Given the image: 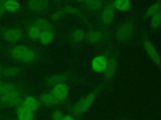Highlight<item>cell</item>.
Listing matches in <instances>:
<instances>
[{"mask_svg":"<svg viewBox=\"0 0 161 120\" xmlns=\"http://www.w3.org/2000/svg\"><path fill=\"white\" fill-rule=\"evenodd\" d=\"M4 3H5L4 1H0V16H1L6 11Z\"/></svg>","mask_w":161,"mask_h":120,"instance_id":"obj_30","label":"cell"},{"mask_svg":"<svg viewBox=\"0 0 161 120\" xmlns=\"http://www.w3.org/2000/svg\"><path fill=\"white\" fill-rule=\"evenodd\" d=\"M0 71H1V68H0Z\"/></svg>","mask_w":161,"mask_h":120,"instance_id":"obj_32","label":"cell"},{"mask_svg":"<svg viewBox=\"0 0 161 120\" xmlns=\"http://www.w3.org/2000/svg\"><path fill=\"white\" fill-rule=\"evenodd\" d=\"M40 31L35 26H31L28 31V34L29 37L32 39H36L39 38L40 34Z\"/></svg>","mask_w":161,"mask_h":120,"instance_id":"obj_27","label":"cell"},{"mask_svg":"<svg viewBox=\"0 0 161 120\" xmlns=\"http://www.w3.org/2000/svg\"><path fill=\"white\" fill-rule=\"evenodd\" d=\"M85 6L89 9L96 10L100 9L103 6V1L94 0V1H85Z\"/></svg>","mask_w":161,"mask_h":120,"instance_id":"obj_23","label":"cell"},{"mask_svg":"<svg viewBox=\"0 0 161 120\" xmlns=\"http://www.w3.org/2000/svg\"><path fill=\"white\" fill-rule=\"evenodd\" d=\"M133 26L130 22H125L123 24L117 31V39L119 41L126 39L131 35L133 32Z\"/></svg>","mask_w":161,"mask_h":120,"instance_id":"obj_5","label":"cell"},{"mask_svg":"<svg viewBox=\"0 0 161 120\" xmlns=\"http://www.w3.org/2000/svg\"><path fill=\"white\" fill-rule=\"evenodd\" d=\"M54 38V34L51 31H41L39 36L40 42L43 45H47L50 43Z\"/></svg>","mask_w":161,"mask_h":120,"instance_id":"obj_15","label":"cell"},{"mask_svg":"<svg viewBox=\"0 0 161 120\" xmlns=\"http://www.w3.org/2000/svg\"><path fill=\"white\" fill-rule=\"evenodd\" d=\"M68 92L69 88L64 83H61L55 86L52 90V94L60 101L66 98Z\"/></svg>","mask_w":161,"mask_h":120,"instance_id":"obj_8","label":"cell"},{"mask_svg":"<svg viewBox=\"0 0 161 120\" xmlns=\"http://www.w3.org/2000/svg\"><path fill=\"white\" fill-rule=\"evenodd\" d=\"M112 4L113 7L121 11H127L131 7V2L128 0H116Z\"/></svg>","mask_w":161,"mask_h":120,"instance_id":"obj_17","label":"cell"},{"mask_svg":"<svg viewBox=\"0 0 161 120\" xmlns=\"http://www.w3.org/2000/svg\"><path fill=\"white\" fill-rule=\"evenodd\" d=\"M114 8L111 2H109L104 7L101 15V21L106 25L109 24L114 18Z\"/></svg>","mask_w":161,"mask_h":120,"instance_id":"obj_6","label":"cell"},{"mask_svg":"<svg viewBox=\"0 0 161 120\" xmlns=\"http://www.w3.org/2000/svg\"><path fill=\"white\" fill-rule=\"evenodd\" d=\"M22 36L21 31L18 28L9 29L4 32V38L6 41L11 42L18 41L21 39Z\"/></svg>","mask_w":161,"mask_h":120,"instance_id":"obj_7","label":"cell"},{"mask_svg":"<svg viewBox=\"0 0 161 120\" xmlns=\"http://www.w3.org/2000/svg\"><path fill=\"white\" fill-rule=\"evenodd\" d=\"M108 61L105 56H97L95 57L91 62L92 69L97 72H104L108 65Z\"/></svg>","mask_w":161,"mask_h":120,"instance_id":"obj_4","label":"cell"},{"mask_svg":"<svg viewBox=\"0 0 161 120\" xmlns=\"http://www.w3.org/2000/svg\"><path fill=\"white\" fill-rule=\"evenodd\" d=\"M17 117L18 120H33V111L26 108L23 104L19 106L17 110Z\"/></svg>","mask_w":161,"mask_h":120,"instance_id":"obj_11","label":"cell"},{"mask_svg":"<svg viewBox=\"0 0 161 120\" xmlns=\"http://www.w3.org/2000/svg\"><path fill=\"white\" fill-rule=\"evenodd\" d=\"M72 36V39L74 41L79 42L84 39L85 34L82 31H81L80 29H77L73 32Z\"/></svg>","mask_w":161,"mask_h":120,"instance_id":"obj_28","label":"cell"},{"mask_svg":"<svg viewBox=\"0 0 161 120\" xmlns=\"http://www.w3.org/2000/svg\"><path fill=\"white\" fill-rule=\"evenodd\" d=\"M161 9V1H158L153 4L147 11L146 15L147 16H152L155 13L160 11Z\"/></svg>","mask_w":161,"mask_h":120,"instance_id":"obj_24","label":"cell"},{"mask_svg":"<svg viewBox=\"0 0 161 120\" xmlns=\"http://www.w3.org/2000/svg\"><path fill=\"white\" fill-rule=\"evenodd\" d=\"M4 6L6 10L9 12H14L20 7L19 2L14 0H8L5 1Z\"/></svg>","mask_w":161,"mask_h":120,"instance_id":"obj_22","label":"cell"},{"mask_svg":"<svg viewBox=\"0 0 161 120\" xmlns=\"http://www.w3.org/2000/svg\"><path fill=\"white\" fill-rule=\"evenodd\" d=\"M12 56L18 60L25 62L32 61L35 58V52L25 46H17L11 50Z\"/></svg>","mask_w":161,"mask_h":120,"instance_id":"obj_1","label":"cell"},{"mask_svg":"<svg viewBox=\"0 0 161 120\" xmlns=\"http://www.w3.org/2000/svg\"><path fill=\"white\" fill-rule=\"evenodd\" d=\"M33 26L36 27L37 29H38L40 31H51V29H52L50 23L47 20L42 18L37 19L34 22Z\"/></svg>","mask_w":161,"mask_h":120,"instance_id":"obj_14","label":"cell"},{"mask_svg":"<svg viewBox=\"0 0 161 120\" xmlns=\"http://www.w3.org/2000/svg\"><path fill=\"white\" fill-rule=\"evenodd\" d=\"M103 34L98 31H91L86 35V39L89 42H97L103 39Z\"/></svg>","mask_w":161,"mask_h":120,"instance_id":"obj_20","label":"cell"},{"mask_svg":"<svg viewBox=\"0 0 161 120\" xmlns=\"http://www.w3.org/2000/svg\"><path fill=\"white\" fill-rule=\"evenodd\" d=\"M63 117V113L60 110L55 111L52 115V120H62Z\"/></svg>","mask_w":161,"mask_h":120,"instance_id":"obj_29","label":"cell"},{"mask_svg":"<svg viewBox=\"0 0 161 120\" xmlns=\"http://www.w3.org/2000/svg\"><path fill=\"white\" fill-rule=\"evenodd\" d=\"M0 98L1 101L4 104L10 106H17L20 104L21 101L20 93L16 90L11 91L4 95L1 96Z\"/></svg>","mask_w":161,"mask_h":120,"instance_id":"obj_3","label":"cell"},{"mask_svg":"<svg viewBox=\"0 0 161 120\" xmlns=\"http://www.w3.org/2000/svg\"><path fill=\"white\" fill-rule=\"evenodd\" d=\"M62 120H74V118L70 115L64 116Z\"/></svg>","mask_w":161,"mask_h":120,"instance_id":"obj_31","label":"cell"},{"mask_svg":"<svg viewBox=\"0 0 161 120\" xmlns=\"http://www.w3.org/2000/svg\"><path fill=\"white\" fill-rule=\"evenodd\" d=\"M28 109L34 111L38 109L39 108V101L37 99L33 96H28L25 100L23 104Z\"/></svg>","mask_w":161,"mask_h":120,"instance_id":"obj_13","label":"cell"},{"mask_svg":"<svg viewBox=\"0 0 161 120\" xmlns=\"http://www.w3.org/2000/svg\"><path fill=\"white\" fill-rule=\"evenodd\" d=\"M65 79H66V76L64 74H54L48 79V83L51 86H55L57 84L63 83V82L65 81Z\"/></svg>","mask_w":161,"mask_h":120,"instance_id":"obj_19","label":"cell"},{"mask_svg":"<svg viewBox=\"0 0 161 120\" xmlns=\"http://www.w3.org/2000/svg\"><path fill=\"white\" fill-rule=\"evenodd\" d=\"M15 90V87L13 84L9 82H0V96L4 95L11 91Z\"/></svg>","mask_w":161,"mask_h":120,"instance_id":"obj_21","label":"cell"},{"mask_svg":"<svg viewBox=\"0 0 161 120\" xmlns=\"http://www.w3.org/2000/svg\"><path fill=\"white\" fill-rule=\"evenodd\" d=\"M19 72V69L17 67H9L3 69V72L6 76L12 77L16 76Z\"/></svg>","mask_w":161,"mask_h":120,"instance_id":"obj_25","label":"cell"},{"mask_svg":"<svg viewBox=\"0 0 161 120\" xmlns=\"http://www.w3.org/2000/svg\"><path fill=\"white\" fill-rule=\"evenodd\" d=\"M48 2L45 0H31L27 2V6L33 11H42L46 9L48 6Z\"/></svg>","mask_w":161,"mask_h":120,"instance_id":"obj_10","label":"cell"},{"mask_svg":"<svg viewBox=\"0 0 161 120\" xmlns=\"http://www.w3.org/2000/svg\"><path fill=\"white\" fill-rule=\"evenodd\" d=\"M144 48L147 52L149 56L153 60V61L157 64H160V56L157 52L155 48L153 46V44L148 41H145L143 43Z\"/></svg>","mask_w":161,"mask_h":120,"instance_id":"obj_9","label":"cell"},{"mask_svg":"<svg viewBox=\"0 0 161 120\" xmlns=\"http://www.w3.org/2000/svg\"><path fill=\"white\" fill-rule=\"evenodd\" d=\"M41 99L42 102L46 105H55L60 101L52 93H46L42 95Z\"/></svg>","mask_w":161,"mask_h":120,"instance_id":"obj_18","label":"cell"},{"mask_svg":"<svg viewBox=\"0 0 161 120\" xmlns=\"http://www.w3.org/2000/svg\"><path fill=\"white\" fill-rule=\"evenodd\" d=\"M161 22V12L159 11L152 16L151 24L153 28H157Z\"/></svg>","mask_w":161,"mask_h":120,"instance_id":"obj_26","label":"cell"},{"mask_svg":"<svg viewBox=\"0 0 161 120\" xmlns=\"http://www.w3.org/2000/svg\"><path fill=\"white\" fill-rule=\"evenodd\" d=\"M97 96V92L93 91L79 101L72 108V111L75 115L80 114L86 111L94 101Z\"/></svg>","mask_w":161,"mask_h":120,"instance_id":"obj_2","label":"cell"},{"mask_svg":"<svg viewBox=\"0 0 161 120\" xmlns=\"http://www.w3.org/2000/svg\"><path fill=\"white\" fill-rule=\"evenodd\" d=\"M116 66V61L114 58H110L108 62V65L106 69L104 71L105 72V78L109 79L113 75Z\"/></svg>","mask_w":161,"mask_h":120,"instance_id":"obj_16","label":"cell"},{"mask_svg":"<svg viewBox=\"0 0 161 120\" xmlns=\"http://www.w3.org/2000/svg\"><path fill=\"white\" fill-rule=\"evenodd\" d=\"M78 12H79L78 9H77L74 7L66 6V7H64V8L57 11L54 13H53V14L52 15V18L54 20H56V19H59L60 17H62V16H64L65 14H75Z\"/></svg>","mask_w":161,"mask_h":120,"instance_id":"obj_12","label":"cell"}]
</instances>
